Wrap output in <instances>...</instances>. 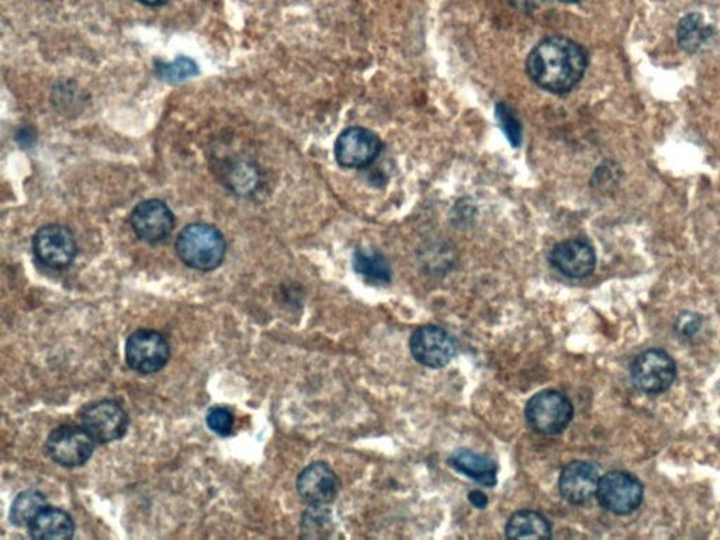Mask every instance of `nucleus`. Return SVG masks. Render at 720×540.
I'll list each match as a JSON object with an SVG mask.
<instances>
[{
	"mask_svg": "<svg viewBox=\"0 0 720 540\" xmlns=\"http://www.w3.org/2000/svg\"><path fill=\"white\" fill-rule=\"evenodd\" d=\"M588 65L587 51L567 37L540 41L526 60V71L540 88L563 95L576 88Z\"/></svg>",
	"mask_w": 720,
	"mask_h": 540,
	"instance_id": "nucleus-1",
	"label": "nucleus"
},
{
	"mask_svg": "<svg viewBox=\"0 0 720 540\" xmlns=\"http://www.w3.org/2000/svg\"><path fill=\"white\" fill-rule=\"evenodd\" d=\"M227 244L218 228L210 224H190L176 240L180 261L200 272H211L223 263Z\"/></svg>",
	"mask_w": 720,
	"mask_h": 540,
	"instance_id": "nucleus-2",
	"label": "nucleus"
},
{
	"mask_svg": "<svg viewBox=\"0 0 720 540\" xmlns=\"http://www.w3.org/2000/svg\"><path fill=\"white\" fill-rule=\"evenodd\" d=\"M574 407L569 397L557 390H543L528 401L525 418L539 435H559L569 427Z\"/></svg>",
	"mask_w": 720,
	"mask_h": 540,
	"instance_id": "nucleus-3",
	"label": "nucleus"
},
{
	"mask_svg": "<svg viewBox=\"0 0 720 540\" xmlns=\"http://www.w3.org/2000/svg\"><path fill=\"white\" fill-rule=\"evenodd\" d=\"M643 493L645 490L638 477L623 470H612L601 476L595 497L611 514L630 515L642 505Z\"/></svg>",
	"mask_w": 720,
	"mask_h": 540,
	"instance_id": "nucleus-4",
	"label": "nucleus"
},
{
	"mask_svg": "<svg viewBox=\"0 0 720 540\" xmlns=\"http://www.w3.org/2000/svg\"><path fill=\"white\" fill-rule=\"evenodd\" d=\"M677 377L674 359L661 349H647L633 359L630 379L645 394H660L670 389Z\"/></svg>",
	"mask_w": 720,
	"mask_h": 540,
	"instance_id": "nucleus-5",
	"label": "nucleus"
},
{
	"mask_svg": "<svg viewBox=\"0 0 720 540\" xmlns=\"http://www.w3.org/2000/svg\"><path fill=\"white\" fill-rule=\"evenodd\" d=\"M95 445V439L82 425H61L48 435L45 452L57 465L72 469L89 462Z\"/></svg>",
	"mask_w": 720,
	"mask_h": 540,
	"instance_id": "nucleus-6",
	"label": "nucleus"
},
{
	"mask_svg": "<svg viewBox=\"0 0 720 540\" xmlns=\"http://www.w3.org/2000/svg\"><path fill=\"white\" fill-rule=\"evenodd\" d=\"M171 348L164 335L152 330H138L126 342V362L134 372L154 375L165 368Z\"/></svg>",
	"mask_w": 720,
	"mask_h": 540,
	"instance_id": "nucleus-7",
	"label": "nucleus"
},
{
	"mask_svg": "<svg viewBox=\"0 0 720 540\" xmlns=\"http://www.w3.org/2000/svg\"><path fill=\"white\" fill-rule=\"evenodd\" d=\"M81 425L96 443L105 445L123 438L127 434L130 420L117 401L100 400L83 408Z\"/></svg>",
	"mask_w": 720,
	"mask_h": 540,
	"instance_id": "nucleus-8",
	"label": "nucleus"
},
{
	"mask_svg": "<svg viewBox=\"0 0 720 540\" xmlns=\"http://www.w3.org/2000/svg\"><path fill=\"white\" fill-rule=\"evenodd\" d=\"M33 251L41 265L60 270L72 265L78 254V245L69 228L48 224L34 235Z\"/></svg>",
	"mask_w": 720,
	"mask_h": 540,
	"instance_id": "nucleus-9",
	"label": "nucleus"
},
{
	"mask_svg": "<svg viewBox=\"0 0 720 540\" xmlns=\"http://www.w3.org/2000/svg\"><path fill=\"white\" fill-rule=\"evenodd\" d=\"M410 351L420 365L442 369L455 358L458 348L448 331L436 325H422L411 335Z\"/></svg>",
	"mask_w": 720,
	"mask_h": 540,
	"instance_id": "nucleus-10",
	"label": "nucleus"
},
{
	"mask_svg": "<svg viewBox=\"0 0 720 540\" xmlns=\"http://www.w3.org/2000/svg\"><path fill=\"white\" fill-rule=\"evenodd\" d=\"M382 151V141L373 131L363 127L346 128L335 143V158L344 168H365Z\"/></svg>",
	"mask_w": 720,
	"mask_h": 540,
	"instance_id": "nucleus-11",
	"label": "nucleus"
},
{
	"mask_svg": "<svg viewBox=\"0 0 720 540\" xmlns=\"http://www.w3.org/2000/svg\"><path fill=\"white\" fill-rule=\"evenodd\" d=\"M131 227L138 240L147 244H159L171 235L175 217L162 200L141 202L131 213Z\"/></svg>",
	"mask_w": 720,
	"mask_h": 540,
	"instance_id": "nucleus-12",
	"label": "nucleus"
},
{
	"mask_svg": "<svg viewBox=\"0 0 720 540\" xmlns=\"http://www.w3.org/2000/svg\"><path fill=\"white\" fill-rule=\"evenodd\" d=\"M601 480L600 467L593 462L574 460L562 470L559 479L560 494L567 503L583 505L597 495Z\"/></svg>",
	"mask_w": 720,
	"mask_h": 540,
	"instance_id": "nucleus-13",
	"label": "nucleus"
},
{
	"mask_svg": "<svg viewBox=\"0 0 720 540\" xmlns=\"http://www.w3.org/2000/svg\"><path fill=\"white\" fill-rule=\"evenodd\" d=\"M341 480L327 463L314 462L297 477L301 500L310 505H328L337 498Z\"/></svg>",
	"mask_w": 720,
	"mask_h": 540,
	"instance_id": "nucleus-14",
	"label": "nucleus"
},
{
	"mask_svg": "<svg viewBox=\"0 0 720 540\" xmlns=\"http://www.w3.org/2000/svg\"><path fill=\"white\" fill-rule=\"evenodd\" d=\"M550 263L570 279H585L594 272L597 255L590 242L573 238L557 244L550 254Z\"/></svg>",
	"mask_w": 720,
	"mask_h": 540,
	"instance_id": "nucleus-15",
	"label": "nucleus"
},
{
	"mask_svg": "<svg viewBox=\"0 0 720 540\" xmlns=\"http://www.w3.org/2000/svg\"><path fill=\"white\" fill-rule=\"evenodd\" d=\"M448 463L456 472L470 477L481 486L494 487L497 484L498 466L490 456L469 449H459L449 456Z\"/></svg>",
	"mask_w": 720,
	"mask_h": 540,
	"instance_id": "nucleus-16",
	"label": "nucleus"
},
{
	"mask_svg": "<svg viewBox=\"0 0 720 540\" xmlns=\"http://www.w3.org/2000/svg\"><path fill=\"white\" fill-rule=\"evenodd\" d=\"M34 539H72L75 535L74 519L60 508H44L29 526Z\"/></svg>",
	"mask_w": 720,
	"mask_h": 540,
	"instance_id": "nucleus-17",
	"label": "nucleus"
},
{
	"mask_svg": "<svg viewBox=\"0 0 720 540\" xmlns=\"http://www.w3.org/2000/svg\"><path fill=\"white\" fill-rule=\"evenodd\" d=\"M508 539H549L552 525L536 511L521 510L512 514L505 525Z\"/></svg>",
	"mask_w": 720,
	"mask_h": 540,
	"instance_id": "nucleus-18",
	"label": "nucleus"
},
{
	"mask_svg": "<svg viewBox=\"0 0 720 540\" xmlns=\"http://www.w3.org/2000/svg\"><path fill=\"white\" fill-rule=\"evenodd\" d=\"M353 269L368 283L384 286L390 283L391 270L389 262L380 252L356 249L353 254Z\"/></svg>",
	"mask_w": 720,
	"mask_h": 540,
	"instance_id": "nucleus-19",
	"label": "nucleus"
},
{
	"mask_svg": "<svg viewBox=\"0 0 720 540\" xmlns=\"http://www.w3.org/2000/svg\"><path fill=\"white\" fill-rule=\"evenodd\" d=\"M47 508V498L37 490H27L20 493L10 508V522L13 525L30 526L41 511Z\"/></svg>",
	"mask_w": 720,
	"mask_h": 540,
	"instance_id": "nucleus-20",
	"label": "nucleus"
},
{
	"mask_svg": "<svg viewBox=\"0 0 720 540\" xmlns=\"http://www.w3.org/2000/svg\"><path fill=\"white\" fill-rule=\"evenodd\" d=\"M711 34V27L706 26L704 19L697 13L685 16L678 24V44L688 53H695L702 47Z\"/></svg>",
	"mask_w": 720,
	"mask_h": 540,
	"instance_id": "nucleus-21",
	"label": "nucleus"
},
{
	"mask_svg": "<svg viewBox=\"0 0 720 540\" xmlns=\"http://www.w3.org/2000/svg\"><path fill=\"white\" fill-rule=\"evenodd\" d=\"M330 511L325 505H311L310 510L303 515V532L308 538H323L331 529Z\"/></svg>",
	"mask_w": 720,
	"mask_h": 540,
	"instance_id": "nucleus-22",
	"label": "nucleus"
},
{
	"mask_svg": "<svg viewBox=\"0 0 720 540\" xmlns=\"http://www.w3.org/2000/svg\"><path fill=\"white\" fill-rule=\"evenodd\" d=\"M495 117L512 147L518 148L522 143V126L517 114L507 103L501 102L495 106Z\"/></svg>",
	"mask_w": 720,
	"mask_h": 540,
	"instance_id": "nucleus-23",
	"label": "nucleus"
},
{
	"mask_svg": "<svg viewBox=\"0 0 720 540\" xmlns=\"http://www.w3.org/2000/svg\"><path fill=\"white\" fill-rule=\"evenodd\" d=\"M197 74H199V68H197L196 62L186 57H180L172 64H161L158 68V75L161 76L162 81L169 83L183 82Z\"/></svg>",
	"mask_w": 720,
	"mask_h": 540,
	"instance_id": "nucleus-24",
	"label": "nucleus"
},
{
	"mask_svg": "<svg viewBox=\"0 0 720 540\" xmlns=\"http://www.w3.org/2000/svg\"><path fill=\"white\" fill-rule=\"evenodd\" d=\"M206 420L207 425H209V428L214 432V434L228 436L231 435V432H233L235 418L234 414L231 413V410H228V408H210L209 413H207Z\"/></svg>",
	"mask_w": 720,
	"mask_h": 540,
	"instance_id": "nucleus-25",
	"label": "nucleus"
},
{
	"mask_svg": "<svg viewBox=\"0 0 720 540\" xmlns=\"http://www.w3.org/2000/svg\"><path fill=\"white\" fill-rule=\"evenodd\" d=\"M701 317L697 314L685 313L681 314L677 321V330L680 332L681 337L691 338L701 328Z\"/></svg>",
	"mask_w": 720,
	"mask_h": 540,
	"instance_id": "nucleus-26",
	"label": "nucleus"
},
{
	"mask_svg": "<svg viewBox=\"0 0 720 540\" xmlns=\"http://www.w3.org/2000/svg\"><path fill=\"white\" fill-rule=\"evenodd\" d=\"M543 2H545V0H511L514 8L521 10L522 13L535 12L536 9L540 8V5H542Z\"/></svg>",
	"mask_w": 720,
	"mask_h": 540,
	"instance_id": "nucleus-27",
	"label": "nucleus"
},
{
	"mask_svg": "<svg viewBox=\"0 0 720 540\" xmlns=\"http://www.w3.org/2000/svg\"><path fill=\"white\" fill-rule=\"evenodd\" d=\"M469 501L474 505V507L480 508V510H484L488 504L486 494L481 493L479 490H474L469 494Z\"/></svg>",
	"mask_w": 720,
	"mask_h": 540,
	"instance_id": "nucleus-28",
	"label": "nucleus"
},
{
	"mask_svg": "<svg viewBox=\"0 0 720 540\" xmlns=\"http://www.w3.org/2000/svg\"><path fill=\"white\" fill-rule=\"evenodd\" d=\"M138 2L143 3L145 6H151V8H157V6L166 5L169 0H138Z\"/></svg>",
	"mask_w": 720,
	"mask_h": 540,
	"instance_id": "nucleus-29",
	"label": "nucleus"
},
{
	"mask_svg": "<svg viewBox=\"0 0 720 540\" xmlns=\"http://www.w3.org/2000/svg\"><path fill=\"white\" fill-rule=\"evenodd\" d=\"M560 2H563V3H577V2H581V0H560Z\"/></svg>",
	"mask_w": 720,
	"mask_h": 540,
	"instance_id": "nucleus-30",
	"label": "nucleus"
}]
</instances>
